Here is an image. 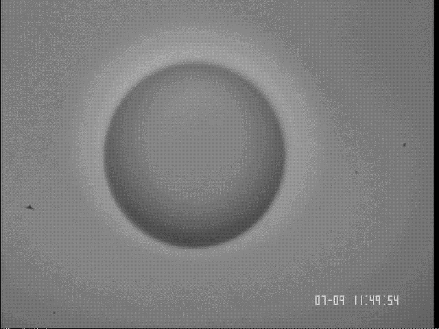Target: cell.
<instances>
[{
  "label": "cell",
  "mask_w": 439,
  "mask_h": 329,
  "mask_svg": "<svg viewBox=\"0 0 439 329\" xmlns=\"http://www.w3.org/2000/svg\"><path fill=\"white\" fill-rule=\"evenodd\" d=\"M286 149L265 95L226 66L178 62L145 77L110 119L104 169L125 217L178 247L230 241L265 212Z\"/></svg>",
  "instance_id": "obj_1"
}]
</instances>
